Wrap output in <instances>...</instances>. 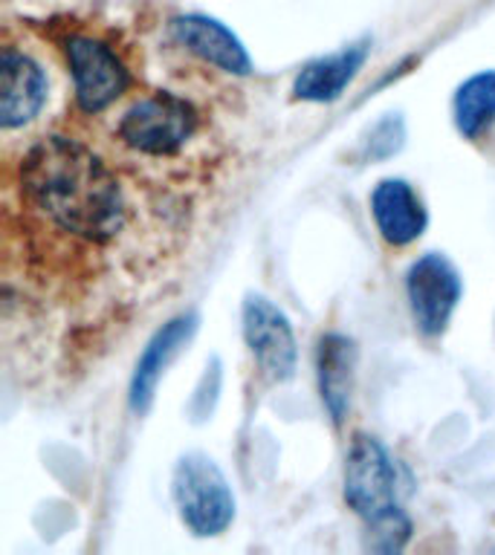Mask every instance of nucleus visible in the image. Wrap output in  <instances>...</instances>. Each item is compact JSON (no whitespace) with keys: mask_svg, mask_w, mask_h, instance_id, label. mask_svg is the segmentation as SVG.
I'll return each instance as SVG.
<instances>
[{"mask_svg":"<svg viewBox=\"0 0 495 555\" xmlns=\"http://www.w3.org/2000/svg\"><path fill=\"white\" fill-rule=\"evenodd\" d=\"M243 338L269 382H290L299 364L293 324L264 295H246L243 301Z\"/></svg>","mask_w":495,"mask_h":555,"instance_id":"obj_7","label":"nucleus"},{"mask_svg":"<svg viewBox=\"0 0 495 555\" xmlns=\"http://www.w3.org/2000/svg\"><path fill=\"white\" fill-rule=\"evenodd\" d=\"M464 281L458 269L441 251H426L408 267L406 275V298L415 315L417 330L423 336H443L449 327L452 315L458 310Z\"/></svg>","mask_w":495,"mask_h":555,"instance_id":"obj_6","label":"nucleus"},{"mask_svg":"<svg viewBox=\"0 0 495 555\" xmlns=\"http://www.w3.org/2000/svg\"><path fill=\"white\" fill-rule=\"evenodd\" d=\"M356 350L354 338L342 333H325L316 347V382H319V397L325 411L337 425L345 423L351 411V397H354L356 382Z\"/></svg>","mask_w":495,"mask_h":555,"instance_id":"obj_12","label":"nucleus"},{"mask_svg":"<svg viewBox=\"0 0 495 555\" xmlns=\"http://www.w3.org/2000/svg\"><path fill=\"white\" fill-rule=\"evenodd\" d=\"M69 76L76 87V104L81 113L107 111L113 102H119L130 85L128 67L116 55L113 47L93 38V35H69L64 43Z\"/></svg>","mask_w":495,"mask_h":555,"instance_id":"obj_5","label":"nucleus"},{"mask_svg":"<svg viewBox=\"0 0 495 555\" xmlns=\"http://www.w3.org/2000/svg\"><path fill=\"white\" fill-rule=\"evenodd\" d=\"M371 215L377 232L391 246L415 243L429 225V211H426L423 199L411 189V182L399 180V177L377 182V189L371 191Z\"/></svg>","mask_w":495,"mask_h":555,"instance_id":"obj_11","label":"nucleus"},{"mask_svg":"<svg viewBox=\"0 0 495 555\" xmlns=\"http://www.w3.org/2000/svg\"><path fill=\"white\" fill-rule=\"evenodd\" d=\"M172 38L200 61L229 76H250L252 59L241 38L208 15H180L172 21Z\"/></svg>","mask_w":495,"mask_h":555,"instance_id":"obj_9","label":"nucleus"},{"mask_svg":"<svg viewBox=\"0 0 495 555\" xmlns=\"http://www.w3.org/2000/svg\"><path fill=\"white\" fill-rule=\"evenodd\" d=\"M172 494L191 535L215 538L234 520V492L217 463L206 454H186L177 460Z\"/></svg>","mask_w":495,"mask_h":555,"instance_id":"obj_3","label":"nucleus"},{"mask_svg":"<svg viewBox=\"0 0 495 555\" xmlns=\"http://www.w3.org/2000/svg\"><path fill=\"white\" fill-rule=\"evenodd\" d=\"M194 333H198V315L182 312L151 336V341L139 356L137 367H134V376H130L128 402L134 414H145L148 408L154 405L156 385L163 379L165 367L180 356V350L194 338Z\"/></svg>","mask_w":495,"mask_h":555,"instance_id":"obj_8","label":"nucleus"},{"mask_svg":"<svg viewBox=\"0 0 495 555\" xmlns=\"http://www.w3.org/2000/svg\"><path fill=\"white\" fill-rule=\"evenodd\" d=\"M368 59V41H356L345 50L304 64L293 81V99L310 104H330L342 99L351 81L359 76Z\"/></svg>","mask_w":495,"mask_h":555,"instance_id":"obj_13","label":"nucleus"},{"mask_svg":"<svg viewBox=\"0 0 495 555\" xmlns=\"http://www.w3.org/2000/svg\"><path fill=\"white\" fill-rule=\"evenodd\" d=\"M0 73H3V102H0V128L15 130L24 128L41 113L50 81L47 73L35 59L24 52L7 47L0 59Z\"/></svg>","mask_w":495,"mask_h":555,"instance_id":"obj_10","label":"nucleus"},{"mask_svg":"<svg viewBox=\"0 0 495 555\" xmlns=\"http://www.w3.org/2000/svg\"><path fill=\"white\" fill-rule=\"evenodd\" d=\"M198 130V111L182 95L151 93L119 119V139L145 156H174Z\"/></svg>","mask_w":495,"mask_h":555,"instance_id":"obj_4","label":"nucleus"},{"mask_svg":"<svg viewBox=\"0 0 495 555\" xmlns=\"http://www.w3.org/2000/svg\"><path fill=\"white\" fill-rule=\"evenodd\" d=\"M26 197L59 225L90 243H107L125 223L119 180L102 156L69 137H47L21 163Z\"/></svg>","mask_w":495,"mask_h":555,"instance_id":"obj_1","label":"nucleus"},{"mask_svg":"<svg viewBox=\"0 0 495 555\" xmlns=\"http://www.w3.org/2000/svg\"><path fill=\"white\" fill-rule=\"evenodd\" d=\"M403 139H406V128H403V119L397 116H389L382 119L377 128L371 130V139H368V156L371 159H389L403 147Z\"/></svg>","mask_w":495,"mask_h":555,"instance_id":"obj_15","label":"nucleus"},{"mask_svg":"<svg viewBox=\"0 0 495 555\" xmlns=\"http://www.w3.org/2000/svg\"><path fill=\"white\" fill-rule=\"evenodd\" d=\"M455 128L464 139H478L495 121V69L469 76L452 102Z\"/></svg>","mask_w":495,"mask_h":555,"instance_id":"obj_14","label":"nucleus"},{"mask_svg":"<svg viewBox=\"0 0 495 555\" xmlns=\"http://www.w3.org/2000/svg\"><path fill=\"white\" fill-rule=\"evenodd\" d=\"M345 501L363 518L365 546L373 553H403L411 518L399 501V472L389 449L371 434H356L345 457Z\"/></svg>","mask_w":495,"mask_h":555,"instance_id":"obj_2","label":"nucleus"}]
</instances>
